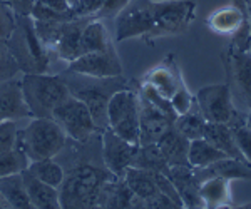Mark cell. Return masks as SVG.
Wrapping results in <instances>:
<instances>
[{"label":"cell","instance_id":"obj_48","mask_svg":"<svg viewBox=\"0 0 251 209\" xmlns=\"http://www.w3.org/2000/svg\"><path fill=\"white\" fill-rule=\"evenodd\" d=\"M228 209H251V201H250V203H246V204H241V206H231Z\"/></svg>","mask_w":251,"mask_h":209},{"label":"cell","instance_id":"obj_4","mask_svg":"<svg viewBox=\"0 0 251 209\" xmlns=\"http://www.w3.org/2000/svg\"><path fill=\"white\" fill-rule=\"evenodd\" d=\"M20 89L32 117H52L55 107L71 95L59 74H24Z\"/></svg>","mask_w":251,"mask_h":209},{"label":"cell","instance_id":"obj_13","mask_svg":"<svg viewBox=\"0 0 251 209\" xmlns=\"http://www.w3.org/2000/svg\"><path fill=\"white\" fill-rule=\"evenodd\" d=\"M67 69L77 74L91 75V77H116L123 75L119 55L116 54L114 46L100 52L82 54L80 57L67 64Z\"/></svg>","mask_w":251,"mask_h":209},{"label":"cell","instance_id":"obj_16","mask_svg":"<svg viewBox=\"0 0 251 209\" xmlns=\"http://www.w3.org/2000/svg\"><path fill=\"white\" fill-rule=\"evenodd\" d=\"M30 117L32 114L20 89V80L10 79L0 82V124Z\"/></svg>","mask_w":251,"mask_h":209},{"label":"cell","instance_id":"obj_30","mask_svg":"<svg viewBox=\"0 0 251 209\" xmlns=\"http://www.w3.org/2000/svg\"><path fill=\"white\" fill-rule=\"evenodd\" d=\"M131 167H139V169L154 172V174H168L169 166L161 154L159 147L156 144H148V146H137L134 161Z\"/></svg>","mask_w":251,"mask_h":209},{"label":"cell","instance_id":"obj_3","mask_svg":"<svg viewBox=\"0 0 251 209\" xmlns=\"http://www.w3.org/2000/svg\"><path fill=\"white\" fill-rule=\"evenodd\" d=\"M7 47L17 62L20 72L47 74L49 67H50L52 52L37 37L34 19L30 15L15 14V29L7 39Z\"/></svg>","mask_w":251,"mask_h":209},{"label":"cell","instance_id":"obj_28","mask_svg":"<svg viewBox=\"0 0 251 209\" xmlns=\"http://www.w3.org/2000/svg\"><path fill=\"white\" fill-rule=\"evenodd\" d=\"M174 129L184 136L188 140H194V139H203L204 136V127H206V119L201 114L200 107L196 104V99H194L191 109L184 114L177 116L176 120H174Z\"/></svg>","mask_w":251,"mask_h":209},{"label":"cell","instance_id":"obj_18","mask_svg":"<svg viewBox=\"0 0 251 209\" xmlns=\"http://www.w3.org/2000/svg\"><path fill=\"white\" fill-rule=\"evenodd\" d=\"M166 176L176 187L184 209L203 206L200 196V184L194 179V169L191 166H171Z\"/></svg>","mask_w":251,"mask_h":209},{"label":"cell","instance_id":"obj_42","mask_svg":"<svg viewBox=\"0 0 251 209\" xmlns=\"http://www.w3.org/2000/svg\"><path fill=\"white\" fill-rule=\"evenodd\" d=\"M129 2H131V0H104V5H102V9L99 10V14H97V19L116 17Z\"/></svg>","mask_w":251,"mask_h":209},{"label":"cell","instance_id":"obj_25","mask_svg":"<svg viewBox=\"0 0 251 209\" xmlns=\"http://www.w3.org/2000/svg\"><path fill=\"white\" fill-rule=\"evenodd\" d=\"M111 37L107 34V29L99 19H92L91 22L84 27L82 35H80V52L82 54H91V52H100L112 47Z\"/></svg>","mask_w":251,"mask_h":209},{"label":"cell","instance_id":"obj_46","mask_svg":"<svg viewBox=\"0 0 251 209\" xmlns=\"http://www.w3.org/2000/svg\"><path fill=\"white\" fill-rule=\"evenodd\" d=\"M0 208H2V209H15V208H12L10 204L2 198V196H0Z\"/></svg>","mask_w":251,"mask_h":209},{"label":"cell","instance_id":"obj_20","mask_svg":"<svg viewBox=\"0 0 251 209\" xmlns=\"http://www.w3.org/2000/svg\"><path fill=\"white\" fill-rule=\"evenodd\" d=\"M200 196L206 209H228L233 204L231 181L225 178H209L200 184Z\"/></svg>","mask_w":251,"mask_h":209},{"label":"cell","instance_id":"obj_50","mask_svg":"<svg viewBox=\"0 0 251 209\" xmlns=\"http://www.w3.org/2000/svg\"><path fill=\"white\" fill-rule=\"evenodd\" d=\"M191 209H206L204 206H198V208H191Z\"/></svg>","mask_w":251,"mask_h":209},{"label":"cell","instance_id":"obj_40","mask_svg":"<svg viewBox=\"0 0 251 209\" xmlns=\"http://www.w3.org/2000/svg\"><path fill=\"white\" fill-rule=\"evenodd\" d=\"M104 0H79L77 5L72 9L74 15L77 19L80 17H94L97 19V14L102 9Z\"/></svg>","mask_w":251,"mask_h":209},{"label":"cell","instance_id":"obj_24","mask_svg":"<svg viewBox=\"0 0 251 209\" xmlns=\"http://www.w3.org/2000/svg\"><path fill=\"white\" fill-rule=\"evenodd\" d=\"M0 196L15 209H35L29 192L25 189L22 174L0 178Z\"/></svg>","mask_w":251,"mask_h":209},{"label":"cell","instance_id":"obj_9","mask_svg":"<svg viewBox=\"0 0 251 209\" xmlns=\"http://www.w3.org/2000/svg\"><path fill=\"white\" fill-rule=\"evenodd\" d=\"M154 0H131L116 15V40L143 37L144 40L154 27Z\"/></svg>","mask_w":251,"mask_h":209},{"label":"cell","instance_id":"obj_31","mask_svg":"<svg viewBox=\"0 0 251 209\" xmlns=\"http://www.w3.org/2000/svg\"><path fill=\"white\" fill-rule=\"evenodd\" d=\"M27 171L34 176L35 179H39L40 183L47 184L52 187H60L64 181V167L60 166L55 159H42V161H34L29 164Z\"/></svg>","mask_w":251,"mask_h":209},{"label":"cell","instance_id":"obj_26","mask_svg":"<svg viewBox=\"0 0 251 209\" xmlns=\"http://www.w3.org/2000/svg\"><path fill=\"white\" fill-rule=\"evenodd\" d=\"M241 20H243V10L236 3H231V5H226L214 10L208 17V20H206V23L216 34L231 35L240 27Z\"/></svg>","mask_w":251,"mask_h":209},{"label":"cell","instance_id":"obj_15","mask_svg":"<svg viewBox=\"0 0 251 209\" xmlns=\"http://www.w3.org/2000/svg\"><path fill=\"white\" fill-rule=\"evenodd\" d=\"M144 84L151 86L152 89H156L161 95H164L166 99L171 100V97L176 94V91L183 86V75L179 72V67L174 62L173 55H168L159 66H156L154 69H151L143 79Z\"/></svg>","mask_w":251,"mask_h":209},{"label":"cell","instance_id":"obj_21","mask_svg":"<svg viewBox=\"0 0 251 209\" xmlns=\"http://www.w3.org/2000/svg\"><path fill=\"white\" fill-rule=\"evenodd\" d=\"M159 147L161 154H163L164 161L168 166H189L188 163V151H189V140L184 138L181 132L169 127L163 134V138L156 142Z\"/></svg>","mask_w":251,"mask_h":209},{"label":"cell","instance_id":"obj_49","mask_svg":"<svg viewBox=\"0 0 251 209\" xmlns=\"http://www.w3.org/2000/svg\"><path fill=\"white\" fill-rule=\"evenodd\" d=\"M67 2H69V5H71L72 9H74V7L77 5V2H79V0H67Z\"/></svg>","mask_w":251,"mask_h":209},{"label":"cell","instance_id":"obj_45","mask_svg":"<svg viewBox=\"0 0 251 209\" xmlns=\"http://www.w3.org/2000/svg\"><path fill=\"white\" fill-rule=\"evenodd\" d=\"M245 9H246V14H248V20H250V29H251V2H250V0H245Z\"/></svg>","mask_w":251,"mask_h":209},{"label":"cell","instance_id":"obj_36","mask_svg":"<svg viewBox=\"0 0 251 209\" xmlns=\"http://www.w3.org/2000/svg\"><path fill=\"white\" fill-rule=\"evenodd\" d=\"M19 131L17 120H7L0 124V154L12 149L19 144Z\"/></svg>","mask_w":251,"mask_h":209},{"label":"cell","instance_id":"obj_51","mask_svg":"<svg viewBox=\"0 0 251 209\" xmlns=\"http://www.w3.org/2000/svg\"><path fill=\"white\" fill-rule=\"evenodd\" d=\"M248 52H250V55H251V46H250V50Z\"/></svg>","mask_w":251,"mask_h":209},{"label":"cell","instance_id":"obj_11","mask_svg":"<svg viewBox=\"0 0 251 209\" xmlns=\"http://www.w3.org/2000/svg\"><path fill=\"white\" fill-rule=\"evenodd\" d=\"M194 99H196V104L206 122L229 124L238 112L226 84L201 87L194 95Z\"/></svg>","mask_w":251,"mask_h":209},{"label":"cell","instance_id":"obj_7","mask_svg":"<svg viewBox=\"0 0 251 209\" xmlns=\"http://www.w3.org/2000/svg\"><path fill=\"white\" fill-rule=\"evenodd\" d=\"M226 72V86L231 94L236 111H251V55L250 52H234L226 47L221 52Z\"/></svg>","mask_w":251,"mask_h":209},{"label":"cell","instance_id":"obj_34","mask_svg":"<svg viewBox=\"0 0 251 209\" xmlns=\"http://www.w3.org/2000/svg\"><path fill=\"white\" fill-rule=\"evenodd\" d=\"M19 72L20 70L17 62L12 57L9 47H7V40H0V82L15 79Z\"/></svg>","mask_w":251,"mask_h":209},{"label":"cell","instance_id":"obj_17","mask_svg":"<svg viewBox=\"0 0 251 209\" xmlns=\"http://www.w3.org/2000/svg\"><path fill=\"white\" fill-rule=\"evenodd\" d=\"M94 17H80L64 23L60 37L54 46V49H52V54L57 55L60 60H66L67 64L80 57L82 55V52H80V35H82L84 27Z\"/></svg>","mask_w":251,"mask_h":209},{"label":"cell","instance_id":"obj_52","mask_svg":"<svg viewBox=\"0 0 251 209\" xmlns=\"http://www.w3.org/2000/svg\"><path fill=\"white\" fill-rule=\"evenodd\" d=\"M250 2H251V0H250Z\"/></svg>","mask_w":251,"mask_h":209},{"label":"cell","instance_id":"obj_5","mask_svg":"<svg viewBox=\"0 0 251 209\" xmlns=\"http://www.w3.org/2000/svg\"><path fill=\"white\" fill-rule=\"evenodd\" d=\"M66 142V132L52 117H32L30 122L19 131V146L30 163L54 159Z\"/></svg>","mask_w":251,"mask_h":209},{"label":"cell","instance_id":"obj_2","mask_svg":"<svg viewBox=\"0 0 251 209\" xmlns=\"http://www.w3.org/2000/svg\"><path fill=\"white\" fill-rule=\"evenodd\" d=\"M59 75L66 82L72 97L79 99L87 106L99 131L107 129V104L112 95L123 89H131L136 86V80H129L123 75L91 77V75L77 74L69 69L59 72Z\"/></svg>","mask_w":251,"mask_h":209},{"label":"cell","instance_id":"obj_35","mask_svg":"<svg viewBox=\"0 0 251 209\" xmlns=\"http://www.w3.org/2000/svg\"><path fill=\"white\" fill-rule=\"evenodd\" d=\"M30 17L34 20H46V22H69V20L77 19L72 10L71 12H55L39 2L34 3V9H32Z\"/></svg>","mask_w":251,"mask_h":209},{"label":"cell","instance_id":"obj_10","mask_svg":"<svg viewBox=\"0 0 251 209\" xmlns=\"http://www.w3.org/2000/svg\"><path fill=\"white\" fill-rule=\"evenodd\" d=\"M52 119L59 124L69 139L79 140V142L87 140L94 132L99 131L86 104L72 95H69L55 107L52 112Z\"/></svg>","mask_w":251,"mask_h":209},{"label":"cell","instance_id":"obj_47","mask_svg":"<svg viewBox=\"0 0 251 209\" xmlns=\"http://www.w3.org/2000/svg\"><path fill=\"white\" fill-rule=\"evenodd\" d=\"M245 126L251 131V111L246 112V116H245Z\"/></svg>","mask_w":251,"mask_h":209},{"label":"cell","instance_id":"obj_12","mask_svg":"<svg viewBox=\"0 0 251 209\" xmlns=\"http://www.w3.org/2000/svg\"><path fill=\"white\" fill-rule=\"evenodd\" d=\"M100 144H102V163L109 172L116 178H123L124 172L132 166L137 146L112 132L111 129H104L100 132Z\"/></svg>","mask_w":251,"mask_h":209},{"label":"cell","instance_id":"obj_38","mask_svg":"<svg viewBox=\"0 0 251 209\" xmlns=\"http://www.w3.org/2000/svg\"><path fill=\"white\" fill-rule=\"evenodd\" d=\"M193 102H194V95L188 91L186 84H183V86L176 91V94L171 97V106L177 116L184 114V112H188L191 109Z\"/></svg>","mask_w":251,"mask_h":209},{"label":"cell","instance_id":"obj_41","mask_svg":"<svg viewBox=\"0 0 251 209\" xmlns=\"http://www.w3.org/2000/svg\"><path fill=\"white\" fill-rule=\"evenodd\" d=\"M144 206L146 209H184L181 204H177L176 201L168 198V196L163 194L161 191H157L151 198L144 199Z\"/></svg>","mask_w":251,"mask_h":209},{"label":"cell","instance_id":"obj_1","mask_svg":"<svg viewBox=\"0 0 251 209\" xmlns=\"http://www.w3.org/2000/svg\"><path fill=\"white\" fill-rule=\"evenodd\" d=\"M100 132H94L82 142L67 138L66 146L54 158L64 167V181L59 187L64 209H94L104 186L116 178L102 163Z\"/></svg>","mask_w":251,"mask_h":209},{"label":"cell","instance_id":"obj_39","mask_svg":"<svg viewBox=\"0 0 251 209\" xmlns=\"http://www.w3.org/2000/svg\"><path fill=\"white\" fill-rule=\"evenodd\" d=\"M234 138H236V144L240 147L243 158L246 159V163L251 166V131L246 126H238L234 127Z\"/></svg>","mask_w":251,"mask_h":209},{"label":"cell","instance_id":"obj_29","mask_svg":"<svg viewBox=\"0 0 251 209\" xmlns=\"http://www.w3.org/2000/svg\"><path fill=\"white\" fill-rule=\"evenodd\" d=\"M228 158L225 152L216 149L214 146L208 142L206 139H194L189 140V151H188V163L193 169H201L209 164L216 163Z\"/></svg>","mask_w":251,"mask_h":209},{"label":"cell","instance_id":"obj_14","mask_svg":"<svg viewBox=\"0 0 251 209\" xmlns=\"http://www.w3.org/2000/svg\"><path fill=\"white\" fill-rule=\"evenodd\" d=\"M173 124L174 120L171 117L156 109L139 94V146L156 144L164 132L173 127Z\"/></svg>","mask_w":251,"mask_h":209},{"label":"cell","instance_id":"obj_6","mask_svg":"<svg viewBox=\"0 0 251 209\" xmlns=\"http://www.w3.org/2000/svg\"><path fill=\"white\" fill-rule=\"evenodd\" d=\"M139 82L116 92L107 104V127L119 138L139 146Z\"/></svg>","mask_w":251,"mask_h":209},{"label":"cell","instance_id":"obj_32","mask_svg":"<svg viewBox=\"0 0 251 209\" xmlns=\"http://www.w3.org/2000/svg\"><path fill=\"white\" fill-rule=\"evenodd\" d=\"M30 161L22 151V147L15 146L12 149L5 151L0 154V178H7V176L22 174L24 171L29 167Z\"/></svg>","mask_w":251,"mask_h":209},{"label":"cell","instance_id":"obj_44","mask_svg":"<svg viewBox=\"0 0 251 209\" xmlns=\"http://www.w3.org/2000/svg\"><path fill=\"white\" fill-rule=\"evenodd\" d=\"M35 2L42 3V5H46L55 12H71L72 10V7L69 5L67 0H35Z\"/></svg>","mask_w":251,"mask_h":209},{"label":"cell","instance_id":"obj_27","mask_svg":"<svg viewBox=\"0 0 251 209\" xmlns=\"http://www.w3.org/2000/svg\"><path fill=\"white\" fill-rule=\"evenodd\" d=\"M126 186L131 189V192L134 196H137L139 199H148L151 196H154L157 191L156 186V179H154V172H149L139 167H129L123 176Z\"/></svg>","mask_w":251,"mask_h":209},{"label":"cell","instance_id":"obj_37","mask_svg":"<svg viewBox=\"0 0 251 209\" xmlns=\"http://www.w3.org/2000/svg\"><path fill=\"white\" fill-rule=\"evenodd\" d=\"M15 29V12L5 0H0V40H7Z\"/></svg>","mask_w":251,"mask_h":209},{"label":"cell","instance_id":"obj_33","mask_svg":"<svg viewBox=\"0 0 251 209\" xmlns=\"http://www.w3.org/2000/svg\"><path fill=\"white\" fill-rule=\"evenodd\" d=\"M66 22H46V20H34L35 34L40 39V42L52 52L54 46L57 44L60 37V32Z\"/></svg>","mask_w":251,"mask_h":209},{"label":"cell","instance_id":"obj_43","mask_svg":"<svg viewBox=\"0 0 251 209\" xmlns=\"http://www.w3.org/2000/svg\"><path fill=\"white\" fill-rule=\"evenodd\" d=\"M17 15H30L35 0H5Z\"/></svg>","mask_w":251,"mask_h":209},{"label":"cell","instance_id":"obj_19","mask_svg":"<svg viewBox=\"0 0 251 209\" xmlns=\"http://www.w3.org/2000/svg\"><path fill=\"white\" fill-rule=\"evenodd\" d=\"M209 178H225L229 181L251 179V166L248 163H243V161L225 158L206 167H201V169H194V179H196L198 184H201Z\"/></svg>","mask_w":251,"mask_h":209},{"label":"cell","instance_id":"obj_22","mask_svg":"<svg viewBox=\"0 0 251 209\" xmlns=\"http://www.w3.org/2000/svg\"><path fill=\"white\" fill-rule=\"evenodd\" d=\"M203 139L208 140L211 146L221 152H225L228 158L238 159L246 163V159L243 158L240 147L236 144V138H234V131L228 124H220V122H206L204 127V136Z\"/></svg>","mask_w":251,"mask_h":209},{"label":"cell","instance_id":"obj_8","mask_svg":"<svg viewBox=\"0 0 251 209\" xmlns=\"http://www.w3.org/2000/svg\"><path fill=\"white\" fill-rule=\"evenodd\" d=\"M152 7H154V27L146 40L181 34L191 25L196 17L194 0H163V2H154Z\"/></svg>","mask_w":251,"mask_h":209},{"label":"cell","instance_id":"obj_23","mask_svg":"<svg viewBox=\"0 0 251 209\" xmlns=\"http://www.w3.org/2000/svg\"><path fill=\"white\" fill-rule=\"evenodd\" d=\"M22 179L35 209H64L62 204H60L57 187H52L40 183L27 169L22 172Z\"/></svg>","mask_w":251,"mask_h":209}]
</instances>
